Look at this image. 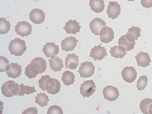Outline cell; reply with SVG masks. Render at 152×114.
<instances>
[{"label":"cell","mask_w":152,"mask_h":114,"mask_svg":"<svg viewBox=\"0 0 152 114\" xmlns=\"http://www.w3.org/2000/svg\"><path fill=\"white\" fill-rule=\"evenodd\" d=\"M8 49L12 55L15 56H22L26 51V42L19 38H15L11 41Z\"/></svg>","instance_id":"1"},{"label":"cell","mask_w":152,"mask_h":114,"mask_svg":"<svg viewBox=\"0 0 152 114\" xmlns=\"http://www.w3.org/2000/svg\"><path fill=\"white\" fill-rule=\"evenodd\" d=\"M29 69L35 76L45 72L47 68L46 61L41 57H37L31 61L30 65H27Z\"/></svg>","instance_id":"2"},{"label":"cell","mask_w":152,"mask_h":114,"mask_svg":"<svg viewBox=\"0 0 152 114\" xmlns=\"http://www.w3.org/2000/svg\"><path fill=\"white\" fill-rule=\"evenodd\" d=\"M1 91L3 96L7 98L17 96L19 92V85L13 81H8L2 85Z\"/></svg>","instance_id":"3"},{"label":"cell","mask_w":152,"mask_h":114,"mask_svg":"<svg viewBox=\"0 0 152 114\" xmlns=\"http://www.w3.org/2000/svg\"><path fill=\"white\" fill-rule=\"evenodd\" d=\"M95 68V66L91 62H84L81 64L78 73L81 77L88 78L94 75Z\"/></svg>","instance_id":"4"},{"label":"cell","mask_w":152,"mask_h":114,"mask_svg":"<svg viewBox=\"0 0 152 114\" xmlns=\"http://www.w3.org/2000/svg\"><path fill=\"white\" fill-rule=\"evenodd\" d=\"M96 87L95 83L92 80L84 81L81 84L80 94L84 98H89L95 93Z\"/></svg>","instance_id":"5"},{"label":"cell","mask_w":152,"mask_h":114,"mask_svg":"<svg viewBox=\"0 0 152 114\" xmlns=\"http://www.w3.org/2000/svg\"><path fill=\"white\" fill-rule=\"evenodd\" d=\"M15 33L22 37L31 35L32 30V25L26 21L20 22L15 27Z\"/></svg>","instance_id":"6"},{"label":"cell","mask_w":152,"mask_h":114,"mask_svg":"<svg viewBox=\"0 0 152 114\" xmlns=\"http://www.w3.org/2000/svg\"><path fill=\"white\" fill-rule=\"evenodd\" d=\"M61 85L58 80L50 78L46 81L45 89L46 91L50 94L54 95L58 93L60 91Z\"/></svg>","instance_id":"7"},{"label":"cell","mask_w":152,"mask_h":114,"mask_svg":"<svg viewBox=\"0 0 152 114\" xmlns=\"http://www.w3.org/2000/svg\"><path fill=\"white\" fill-rule=\"evenodd\" d=\"M103 94L105 99L109 101H115L118 98L119 92L116 87L107 86L103 89Z\"/></svg>","instance_id":"8"},{"label":"cell","mask_w":152,"mask_h":114,"mask_svg":"<svg viewBox=\"0 0 152 114\" xmlns=\"http://www.w3.org/2000/svg\"><path fill=\"white\" fill-rule=\"evenodd\" d=\"M101 42L104 44H108L115 38V33L113 29L108 26L102 28L99 32Z\"/></svg>","instance_id":"9"},{"label":"cell","mask_w":152,"mask_h":114,"mask_svg":"<svg viewBox=\"0 0 152 114\" xmlns=\"http://www.w3.org/2000/svg\"><path fill=\"white\" fill-rule=\"evenodd\" d=\"M121 75L125 81L132 83L136 80L137 77V72L132 66H126L122 70Z\"/></svg>","instance_id":"10"},{"label":"cell","mask_w":152,"mask_h":114,"mask_svg":"<svg viewBox=\"0 0 152 114\" xmlns=\"http://www.w3.org/2000/svg\"><path fill=\"white\" fill-rule=\"evenodd\" d=\"M6 73L9 78H16L22 74V66L17 63H11L6 66Z\"/></svg>","instance_id":"11"},{"label":"cell","mask_w":152,"mask_h":114,"mask_svg":"<svg viewBox=\"0 0 152 114\" xmlns=\"http://www.w3.org/2000/svg\"><path fill=\"white\" fill-rule=\"evenodd\" d=\"M42 51L46 57L53 58L58 54L59 48L58 45L54 42L47 43L43 47Z\"/></svg>","instance_id":"12"},{"label":"cell","mask_w":152,"mask_h":114,"mask_svg":"<svg viewBox=\"0 0 152 114\" xmlns=\"http://www.w3.org/2000/svg\"><path fill=\"white\" fill-rule=\"evenodd\" d=\"M106 50L105 47H102L101 45L98 46L95 45V47L91 49L89 57L94 58L95 61L102 60L107 55Z\"/></svg>","instance_id":"13"},{"label":"cell","mask_w":152,"mask_h":114,"mask_svg":"<svg viewBox=\"0 0 152 114\" xmlns=\"http://www.w3.org/2000/svg\"><path fill=\"white\" fill-rule=\"evenodd\" d=\"M29 18L34 24H41L45 21V14L42 10L34 9L30 12Z\"/></svg>","instance_id":"14"},{"label":"cell","mask_w":152,"mask_h":114,"mask_svg":"<svg viewBox=\"0 0 152 114\" xmlns=\"http://www.w3.org/2000/svg\"><path fill=\"white\" fill-rule=\"evenodd\" d=\"M121 6L117 2H110L106 11L109 18L113 20L117 18L121 14Z\"/></svg>","instance_id":"15"},{"label":"cell","mask_w":152,"mask_h":114,"mask_svg":"<svg viewBox=\"0 0 152 114\" xmlns=\"http://www.w3.org/2000/svg\"><path fill=\"white\" fill-rule=\"evenodd\" d=\"M78 40L72 36L66 38L61 41V49L65 52L72 51L77 46Z\"/></svg>","instance_id":"16"},{"label":"cell","mask_w":152,"mask_h":114,"mask_svg":"<svg viewBox=\"0 0 152 114\" xmlns=\"http://www.w3.org/2000/svg\"><path fill=\"white\" fill-rule=\"evenodd\" d=\"M81 26H80V23L77 22L76 20H70L68 22L65 23V26L63 28L65 30L66 34H73L75 35L76 33L80 31Z\"/></svg>","instance_id":"17"},{"label":"cell","mask_w":152,"mask_h":114,"mask_svg":"<svg viewBox=\"0 0 152 114\" xmlns=\"http://www.w3.org/2000/svg\"><path fill=\"white\" fill-rule=\"evenodd\" d=\"M137 66H140L142 67H146L149 66L150 63L151 62L150 55L147 52H140L135 56Z\"/></svg>","instance_id":"18"},{"label":"cell","mask_w":152,"mask_h":114,"mask_svg":"<svg viewBox=\"0 0 152 114\" xmlns=\"http://www.w3.org/2000/svg\"><path fill=\"white\" fill-rule=\"evenodd\" d=\"M106 23L104 20L99 17H96L91 21L89 24L90 28L92 33L95 35L99 36L101 28L103 26H106Z\"/></svg>","instance_id":"19"},{"label":"cell","mask_w":152,"mask_h":114,"mask_svg":"<svg viewBox=\"0 0 152 114\" xmlns=\"http://www.w3.org/2000/svg\"><path fill=\"white\" fill-rule=\"evenodd\" d=\"M79 56L74 53L68 54L65 59V68L71 70L76 69L79 66Z\"/></svg>","instance_id":"20"},{"label":"cell","mask_w":152,"mask_h":114,"mask_svg":"<svg viewBox=\"0 0 152 114\" xmlns=\"http://www.w3.org/2000/svg\"><path fill=\"white\" fill-rule=\"evenodd\" d=\"M110 53L112 57H115L116 59L123 58L127 54V52L125 47L121 45H115L114 47H111Z\"/></svg>","instance_id":"21"},{"label":"cell","mask_w":152,"mask_h":114,"mask_svg":"<svg viewBox=\"0 0 152 114\" xmlns=\"http://www.w3.org/2000/svg\"><path fill=\"white\" fill-rule=\"evenodd\" d=\"M48 61L50 68H51L52 70L55 72L61 71L64 67L63 60H62L61 58H59L58 57L50 59Z\"/></svg>","instance_id":"22"},{"label":"cell","mask_w":152,"mask_h":114,"mask_svg":"<svg viewBox=\"0 0 152 114\" xmlns=\"http://www.w3.org/2000/svg\"><path fill=\"white\" fill-rule=\"evenodd\" d=\"M141 31L142 30L139 27L132 26L131 28L129 29L126 35V38L131 41L137 40L138 38L141 36Z\"/></svg>","instance_id":"23"},{"label":"cell","mask_w":152,"mask_h":114,"mask_svg":"<svg viewBox=\"0 0 152 114\" xmlns=\"http://www.w3.org/2000/svg\"><path fill=\"white\" fill-rule=\"evenodd\" d=\"M89 5L91 10L97 14L103 12L105 7L103 0H90Z\"/></svg>","instance_id":"24"},{"label":"cell","mask_w":152,"mask_h":114,"mask_svg":"<svg viewBox=\"0 0 152 114\" xmlns=\"http://www.w3.org/2000/svg\"><path fill=\"white\" fill-rule=\"evenodd\" d=\"M140 110L143 113L151 114L152 113V99L146 98L142 100L140 104Z\"/></svg>","instance_id":"25"},{"label":"cell","mask_w":152,"mask_h":114,"mask_svg":"<svg viewBox=\"0 0 152 114\" xmlns=\"http://www.w3.org/2000/svg\"><path fill=\"white\" fill-rule=\"evenodd\" d=\"M118 44L124 47L126 51H130L134 49L136 44V41H131L126 38V35H123L118 39Z\"/></svg>","instance_id":"26"},{"label":"cell","mask_w":152,"mask_h":114,"mask_svg":"<svg viewBox=\"0 0 152 114\" xmlns=\"http://www.w3.org/2000/svg\"><path fill=\"white\" fill-rule=\"evenodd\" d=\"M62 81L66 86L74 84L75 81V75L72 72L66 70L62 74Z\"/></svg>","instance_id":"27"},{"label":"cell","mask_w":152,"mask_h":114,"mask_svg":"<svg viewBox=\"0 0 152 114\" xmlns=\"http://www.w3.org/2000/svg\"><path fill=\"white\" fill-rule=\"evenodd\" d=\"M35 98V103L38 104L41 107L48 106V103L50 100L49 99L48 96H47L45 93H40V94H37Z\"/></svg>","instance_id":"28"},{"label":"cell","mask_w":152,"mask_h":114,"mask_svg":"<svg viewBox=\"0 0 152 114\" xmlns=\"http://www.w3.org/2000/svg\"><path fill=\"white\" fill-rule=\"evenodd\" d=\"M36 92L35 87L24 86V84H21L19 85V92L18 95L19 97L24 96L25 94L29 95Z\"/></svg>","instance_id":"29"},{"label":"cell","mask_w":152,"mask_h":114,"mask_svg":"<svg viewBox=\"0 0 152 114\" xmlns=\"http://www.w3.org/2000/svg\"><path fill=\"white\" fill-rule=\"evenodd\" d=\"M11 24L6 18H0V34L4 35L7 34L10 30Z\"/></svg>","instance_id":"30"},{"label":"cell","mask_w":152,"mask_h":114,"mask_svg":"<svg viewBox=\"0 0 152 114\" xmlns=\"http://www.w3.org/2000/svg\"><path fill=\"white\" fill-rule=\"evenodd\" d=\"M148 77L145 75L141 76L137 81V87L139 91L144 90L147 86Z\"/></svg>","instance_id":"31"},{"label":"cell","mask_w":152,"mask_h":114,"mask_svg":"<svg viewBox=\"0 0 152 114\" xmlns=\"http://www.w3.org/2000/svg\"><path fill=\"white\" fill-rule=\"evenodd\" d=\"M47 114H63V110L59 106L54 105L48 108Z\"/></svg>","instance_id":"32"},{"label":"cell","mask_w":152,"mask_h":114,"mask_svg":"<svg viewBox=\"0 0 152 114\" xmlns=\"http://www.w3.org/2000/svg\"><path fill=\"white\" fill-rule=\"evenodd\" d=\"M10 62L7 59L3 56H0V72H4L6 71L5 68Z\"/></svg>","instance_id":"33"},{"label":"cell","mask_w":152,"mask_h":114,"mask_svg":"<svg viewBox=\"0 0 152 114\" xmlns=\"http://www.w3.org/2000/svg\"><path fill=\"white\" fill-rule=\"evenodd\" d=\"M51 77L49 75H46L45 76H42L40 79L39 80V88L42 89L43 91H45V84L46 81Z\"/></svg>","instance_id":"34"},{"label":"cell","mask_w":152,"mask_h":114,"mask_svg":"<svg viewBox=\"0 0 152 114\" xmlns=\"http://www.w3.org/2000/svg\"><path fill=\"white\" fill-rule=\"evenodd\" d=\"M38 110L35 107H31L24 110L22 114H37Z\"/></svg>","instance_id":"35"}]
</instances>
